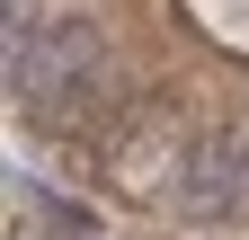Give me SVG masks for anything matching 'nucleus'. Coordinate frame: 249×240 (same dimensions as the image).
<instances>
[{
    "label": "nucleus",
    "instance_id": "obj_1",
    "mask_svg": "<svg viewBox=\"0 0 249 240\" xmlns=\"http://www.w3.org/2000/svg\"><path fill=\"white\" fill-rule=\"evenodd\" d=\"M9 98L45 125H80L107 107V36L89 18H45L9 36Z\"/></svg>",
    "mask_w": 249,
    "mask_h": 240
},
{
    "label": "nucleus",
    "instance_id": "obj_2",
    "mask_svg": "<svg viewBox=\"0 0 249 240\" xmlns=\"http://www.w3.org/2000/svg\"><path fill=\"white\" fill-rule=\"evenodd\" d=\"M178 205H187L196 223H240V214H249V125H213V134L187 142Z\"/></svg>",
    "mask_w": 249,
    "mask_h": 240
},
{
    "label": "nucleus",
    "instance_id": "obj_3",
    "mask_svg": "<svg viewBox=\"0 0 249 240\" xmlns=\"http://www.w3.org/2000/svg\"><path fill=\"white\" fill-rule=\"evenodd\" d=\"M9 205H18V231H9V240H107V223L89 214V205H71V196L9 187Z\"/></svg>",
    "mask_w": 249,
    "mask_h": 240
}]
</instances>
